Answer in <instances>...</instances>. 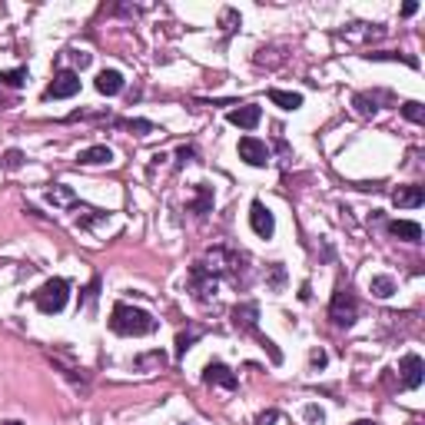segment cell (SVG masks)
<instances>
[{
    "label": "cell",
    "instance_id": "d6a6232c",
    "mask_svg": "<svg viewBox=\"0 0 425 425\" xmlns=\"http://www.w3.org/2000/svg\"><path fill=\"white\" fill-rule=\"evenodd\" d=\"M352 425H379V422H369V419H359V422H352Z\"/></svg>",
    "mask_w": 425,
    "mask_h": 425
},
{
    "label": "cell",
    "instance_id": "2e32d148",
    "mask_svg": "<svg viewBox=\"0 0 425 425\" xmlns=\"http://www.w3.org/2000/svg\"><path fill=\"white\" fill-rule=\"evenodd\" d=\"M369 292H372L376 299H389V296L396 292V280H392V276H372V280H369Z\"/></svg>",
    "mask_w": 425,
    "mask_h": 425
},
{
    "label": "cell",
    "instance_id": "83f0119b",
    "mask_svg": "<svg viewBox=\"0 0 425 425\" xmlns=\"http://www.w3.org/2000/svg\"><path fill=\"white\" fill-rule=\"evenodd\" d=\"M282 276H286V272H282V266L276 262V266H272V290H280L282 286Z\"/></svg>",
    "mask_w": 425,
    "mask_h": 425
},
{
    "label": "cell",
    "instance_id": "1f68e13d",
    "mask_svg": "<svg viewBox=\"0 0 425 425\" xmlns=\"http://www.w3.org/2000/svg\"><path fill=\"white\" fill-rule=\"evenodd\" d=\"M77 63H80V70H83L90 63V53H77Z\"/></svg>",
    "mask_w": 425,
    "mask_h": 425
},
{
    "label": "cell",
    "instance_id": "3957f363",
    "mask_svg": "<svg viewBox=\"0 0 425 425\" xmlns=\"http://www.w3.org/2000/svg\"><path fill=\"white\" fill-rule=\"evenodd\" d=\"M329 319H332L336 326H342V329L356 326V319H359L356 296H352L349 290H336V292H332V302H329Z\"/></svg>",
    "mask_w": 425,
    "mask_h": 425
},
{
    "label": "cell",
    "instance_id": "ba28073f",
    "mask_svg": "<svg viewBox=\"0 0 425 425\" xmlns=\"http://www.w3.org/2000/svg\"><path fill=\"white\" fill-rule=\"evenodd\" d=\"M240 160H246L250 166H266L270 163V146L256 140V136H242L240 140Z\"/></svg>",
    "mask_w": 425,
    "mask_h": 425
},
{
    "label": "cell",
    "instance_id": "7c38bea8",
    "mask_svg": "<svg viewBox=\"0 0 425 425\" xmlns=\"http://www.w3.org/2000/svg\"><path fill=\"white\" fill-rule=\"evenodd\" d=\"M77 163L80 166H103V163H113V150L103 143L97 146H87V150H80L77 153Z\"/></svg>",
    "mask_w": 425,
    "mask_h": 425
},
{
    "label": "cell",
    "instance_id": "8992f818",
    "mask_svg": "<svg viewBox=\"0 0 425 425\" xmlns=\"http://www.w3.org/2000/svg\"><path fill=\"white\" fill-rule=\"evenodd\" d=\"M250 226L256 236H262V240H270L272 232H276V220H272V212L266 210V203L262 200H252L250 206Z\"/></svg>",
    "mask_w": 425,
    "mask_h": 425
},
{
    "label": "cell",
    "instance_id": "ffe728a7",
    "mask_svg": "<svg viewBox=\"0 0 425 425\" xmlns=\"http://www.w3.org/2000/svg\"><path fill=\"white\" fill-rule=\"evenodd\" d=\"M73 212H77V222H83V226H93L97 220H103L106 216L103 210H93V206H83V203L73 206Z\"/></svg>",
    "mask_w": 425,
    "mask_h": 425
},
{
    "label": "cell",
    "instance_id": "d6986e66",
    "mask_svg": "<svg viewBox=\"0 0 425 425\" xmlns=\"http://www.w3.org/2000/svg\"><path fill=\"white\" fill-rule=\"evenodd\" d=\"M47 200L53 206H77V196H73V190H70V186H63V183L53 186V190L47 193Z\"/></svg>",
    "mask_w": 425,
    "mask_h": 425
},
{
    "label": "cell",
    "instance_id": "277c9868",
    "mask_svg": "<svg viewBox=\"0 0 425 425\" xmlns=\"http://www.w3.org/2000/svg\"><path fill=\"white\" fill-rule=\"evenodd\" d=\"M216 290H220V280L206 272L203 262H196L193 270H190V292H193L196 302H212L216 299Z\"/></svg>",
    "mask_w": 425,
    "mask_h": 425
},
{
    "label": "cell",
    "instance_id": "9c48e42d",
    "mask_svg": "<svg viewBox=\"0 0 425 425\" xmlns=\"http://www.w3.org/2000/svg\"><path fill=\"white\" fill-rule=\"evenodd\" d=\"M226 120H230L232 126H240V130H256L262 120V110L256 103H246V106H240V110H230Z\"/></svg>",
    "mask_w": 425,
    "mask_h": 425
},
{
    "label": "cell",
    "instance_id": "5b68a950",
    "mask_svg": "<svg viewBox=\"0 0 425 425\" xmlns=\"http://www.w3.org/2000/svg\"><path fill=\"white\" fill-rule=\"evenodd\" d=\"M80 93V73L77 70H60L57 77H53V83H50L47 90H43V97L47 100H70Z\"/></svg>",
    "mask_w": 425,
    "mask_h": 425
},
{
    "label": "cell",
    "instance_id": "603a6c76",
    "mask_svg": "<svg viewBox=\"0 0 425 425\" xmlns=\"http://www.w3.org/2000/svg\"><path fill=\"white\" fill-rule=\"evenodd\" d=\"M24 80H27V70H10V73H0V83H7V87H24Z\"/></svg>",
    "mask_w": 425,
    "mask_h": 425
},
{
    "label": "cell",
    "instance_id": "30bf717a",
    "mask_svg": "<svg viewBox=\"0 0 425 425\" xmlns=\"http://www.w3.org/2000/svg\"><path fill=\"white\" fill-rule=\"evenodd\" d=\"M203 382H206V386L236 389V376H232V369L222 366V362H210V366L203 369Z\"/></svg>",
    "mask_w": 425,
    "mask_h": 425
},
{
    "label": "cell",
    "instance_id": "9a60e30c",
    "mask_svg": "<svg viewBox=\"0 0 425 425\" xmlns=\"http://www.w3.org/2000/svg\"><path fill=\"white\" fill-rule=\"evenodd\" d=\"M97 90L103 97H116L123 90V73L120 70H100L97 73Z\"/></svg>",
    "mask_w": 425,
    "mask_h": 425
},
{
    "label": "cell",
    "instance_id": "44dd1931",
    "mask_svg": "<svg viewBox=\"0 0 425 425\" xmlns=\"http://www.w3.org/2000/svg\"><path fill=\"white\" fill-rule=\"evenodd\" d=\"M210 206H212V193H210V186L200 183V200H196V203L190 206V210H193L196 216H206V212H210Z\"/></svg>",
    "mask_w": 425,
    "mask_h": 425
},
{
    "label": "cell",
    "instance_id": "e0dca14e",
    "mask_svg": "<svg viewBox=\"0 0 425 425\" xmlns=\"http://www.w3.org/2000/svg\"><path fill=\"white\" fill-rule=\"evenodd\" d=\"M270 100L276 106H282V110H299L302 106V93H290V90H270Z\"/></svg>",
    "mask_w": 425,
    "mask_h": 425
},
{
    "label": "cell",
    "instance_id": "836d02e7",
    "mask_svg": "<svg viewBox=\"0 0 425 425\" xmlns=\"http://www.w3.org/2000/svg\"><path fill=\"white\" fill-rule=\"evenodd\" d=\"M4 425H24V422H17V419H10V422H4Z\"/></svg>",
    "mask_w": 425,
    "mask_h": 425
},
{
    "label": "cell",
    "instance_id": "7a4b0ae2",
    "mask_svg": "<svg viewBox=\"0 0 425 425\" xmlns=\"http://www.w3.org/2000/svg\"><path fill=\"white\" fill-rule=\"evenodd\" d=\"M67 299H70V282H67V280H60V276L47 280V282H43V286L37 290V296H34L37 309H40V312H47V316H53V312H63Z\"/></svg>",
    "mask_w": 425,
    "mask_h": 425
},
{
    "label": "cell",
    "instance_id": "52a82bcc",
    "mask_svg": "<svg viewBox=\"0 0 425 425\" xmlns=\"http://www.w3.org/2000/svg\"><path fill=\"white\" fill-rule=\"evenodd\" d=\"M399 376H402V386H406V389H419V386H422V379H425L422 356H416V352L402 356V362H399Z\"/></svg>",
    "mask_w": 425,
    "mask_h": 425
},
{
    "label": "cell",
    "instance_id": "7402d4cb",
    "mask_svg": "<svg viewBox=\"0 0 425 425\" xmlns=\"http://www.w3.org/2000/svg\"><path fill=\"white\" fill-rule=\"evenodd\" d=\"M402 116L406 120H412V123H425V110L419 100H409V103H402Z\"/></svg>",
    "mask_w": 425,
    "mask_h": 425
},
{
    "label": "cell",
    "instance_id": "f546056e",
    "mask_svg": "<svg viewBox=\"0 0 425 425\" xmlns=\"http://www.w3.org/2000/svg\"><path fill=\"white\" fill-rule=\"evenodd\" d=\"M176 156H180V166H186L190 160H193V146H180V153Z\"/></svg>",
    "mask_w": 425,
    "mask_h": 425
},
{
    "label": "cell",
    "instance_id": "5bb4252c",
    "mask_svg": "<svg viewBox=\"0 0 425 425\" xmlns=\"http://www.w3.org/2000/svg\"><path fill=\"white\" fill-rule=\"evenodd\" d=\"M392 203L402 206V210H419L425 203L422 186H399L396 193H392Z\"/></svg>",
    "mask_w": 425,
    "mask_h": 425
},
{
    "label": "cell",
    "instance_id": "cb8c5ba5",
    "mask_svg": "<svg viewBox=\"0 0 425 425\" xmlns=\"http://www.w3.org/2000/svg\"><path fill=\"white\" fill-rule=\"evenodd\" d=\"M150 366H160V369H163V366H166V356H163V352H150V356H140V359H136V369H150Z\"/></svg>",
    "mask_w": 425,
    "mask_h": 425
},
{
    "label": "cell",
    "instance_id": "ac0fdd59",
    "mask_svg": "<svg viewBox=\"0 0 425 425\" xmlns=\"http://www.w3.org/2000/svg\"><path fill=\"white\" fill-rule=\"evenodd\" d=\"M200 336H203V329H200V326H193V329H186V332H180V336H176V359H183L186 352L193 349V342H196Z\"/></svg>",
    "mask_w": 425,
    "mask_h": 425
},
{
    "label": "cell",
    "instance_id": "6da1fadb",
    "mask_svg": "<svg viewBox=\"0 0 425 425\" xmlns=\"http://www.w3.org/2000/svg\"><path fill=\"white\" fill-rule=\"evenodd\" d=\"M110 329L116 336H150L156 329V319L146 309H136L130 302H116L110 312Z\"/></svg>",
    "mask_w": 425,
    "mask_h": 425
},
{
    "label": "cell",
    "instance_id": "4fadbf2b",
    "mask_svg": "<svg viewBox=\"0 0 425 425\" xmlns=\"http://www.w3.org/2000/svg\"><path fill=\"white\" fill-rule=\"evenodd\" d=\"M389 236H396L402 242H419L422 240V226L416 220H392L389 222Z\"/></svg>",
    "mask_w": 425,
    "mask_h": 425
},
{
    "label": "cell",
    "instance_id": "f1b7e54d",
    "mask_svg": "<svg viewBox=\"0 0 425 425\" xmlns=\"http://www.w3.org/2000/svg\"><path fill=\"white\" fill-rule=\"evenodd\" d=\"M4 166H7V170H17V166H20V153H17V150H10L7 160H4Z\"/></svg>",
    "mask_w": 425,
    "mask_h": 425
},
{
    "label": "cell",
    "instance_id": "484cf974",
    "mask_svg": "<svg viewBox=\"0 0 425 425\" xmlns=\"http://www.w3.org/2000/svg\"><path fill=\"white\" fill-rule=\"evenodd\" d=\"M276 419H280V412H276V409H270V412H260V416H256V425H272Z\"/></svg>",
    "mask_w": 425,
    "mask_h": 425
},
{
    "label": "cell",
    "instance_id": "8fae6325",
    "mask_svg": "<svg viewBox=\"0 0 425 425\" xmlns=\"http://www.w3.org/2000/svg\"><path fill=\"white\" fill-rule=\"evenodd\" d=\"M256 319H260V306L256 302H240L232 309V326L240 332H256Z\"/></svg>",
    "mask_w": 425,
    "mask_h": 425
},
{
    "label": "cell",
    "instance_id": "4dcf8cb0",
    "mask_svg": "<svg viewBox=\"0 0 425 425\" xmlns=\"http://www.w3.org/2000/svg\"><path fill=\"white\" fill-rule=\"evenodd\" d=\"M416 10H419V4H416V0H409L406 7H402V17H412V14H416Z\"/></svg>",
    "mask_w": 425,
    "mask_h": 425
},
{
    "label": "cell",
    "instance_id": "d4e9b609",
    "mask_svg": "<svg viewBox=\"0 0 425 425\" xmlns=\"http://www.w3.org/2000/svg\"><path fill=\"white\" fill-rule=\"evenodd\" d=\"M306 419H309L312 425H322V422H326V416H322V409H316V406L306 409Z\"/></svg>",
    "mask_w": 425,
    "mask_h": 425
},
{
    "label": "cell",
    "instance_id": "4316f807",
    "mask_svg": "<svg viewBox=\"0 0 425 425\" xmlns=\"http://www.w3.org/2000/svg\"><path fill=\"white\" fill-rule=\"evenodd\" d=\"M309 362H312V369H322V366H326V352H322V349H312Z\"/></svg>",
    "mask_w": 425,
    "mask_h": 425
}]
</instances>
